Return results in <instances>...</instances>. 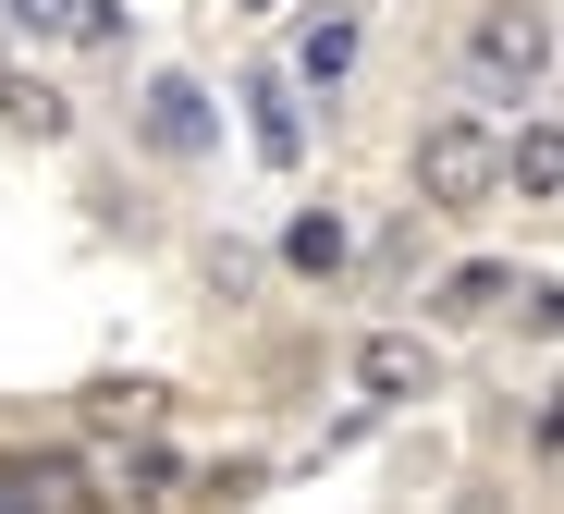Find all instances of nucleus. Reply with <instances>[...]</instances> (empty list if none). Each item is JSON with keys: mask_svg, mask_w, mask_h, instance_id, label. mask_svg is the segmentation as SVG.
Segmentation results:
<instances>
[{"mask_svg": "<svg viewBox=\"0 0 564 514\" xmlns=\"http://www.w3.org/2000/svg\"><path fill=\"white\" fill-rule=\"evenodd\" d=\"M552 62H564L552 0H479V13L454 25V74L479 86L491 111H528V98H552Z\"/></svg>", "mask_w": 564, "mask_h": 514, "instance_id": "1", "label": "nucleus"}, {"mask_svg": "<svg viewBox=\"0 0 564 514\" xmlns=\"http://www.w3.org/2000/svg\"><path fill=\"white\" fill-rule=\"evenodd\" d=\"M405 172H417V209H491L503 196V123L491 111H430Z\"/></svg>", "mask_w": 564, "mask_h": 514, "instance_id": "2", "label": "nucleus"}, {"mask_svg": "<svg viewBox=\"0 0 564 514\" xmlns=\"http://www.w3.org/2000/svg\"><path fill=\"white\" fill-rule=\"evenodd\" d=\"M356 392H368V404H417V392H430V343H417V331H368V343H356Z\"/></svg>", "mask_w": 564, "mask_h": 514, "instance_id": "3", "label": "nucleus"}, {"mask_svg": "<svg viewBox=\"0 0 564 514\" xmlns=\"http://www.w3.org/2000/svg\"><path fill=\"white\" fill-rule=\"evenodd\" d=\"M503 184L528 196V209H552V196H564V135H552L540 98H528V135H503Z\"/></svg>", "mask_w": 564, "mask_h": 514, "instance_id": "4", "label": "nucleus"}, {"mask_svg": "<svg viewBox=\"0 0 564 514\" xmlns=\"http://www.w3.org/2000/svg\"><path fill=\"white\" fill-rule=\"evenodd\" d=\"M148 135H160L172 160H197V147L221 135V123H209V86H184V74H160V86H148Z\"/></svg>", "mask_w": 564, "mask_h": 514, "instance_id": "5", "label": "nucleus"}, {"mask_svg": "<svg viewBox=\"0 0 564 514\" xmlns=\"http://www.w3.org/2000/svg\"><path fill=\"white\" fill-rule=\"evenodd\" d=\"M0 502H37V514L86 502V453H13V466H0Z\"/></svg>", "mask_w": 564, "mask_h": 514, "instance_id": "6", "label": "nucleus"}, {"mask_svg": "<svg viewBox=\"0 0 564 514\" xmlns=\"http://www.w3.org/2000/svg\"><path fill=\"white\" fill-rule=\"evenodd\" d=\"M295 74H307V86H344V74H356V13L319 0V13L295 25Z\"/></svg>", "mask_w": 564, "mask_h": 514, "instance_id": "7", "label": "nucleus"}, {"mask_svg": "<svg viewBox=\"0 0 564 514\" xmlns=\"http://www.w3.org/2000/svg\"><path fill=\"white\" fill-rule=\"evenodd\" d=\"M503 306H516V270H503V258H466V270L430 294V319H503Z\"/></svg>", "mask_w": 564, "mask_h": 514, "instance_id": "8", "label": "nucleus"}, {"mask_svg": "<svg viewBox=\"0 0 564 514\" xmlns=\"http://www.w3.org/2000/svg\"><path fill=\"white\" fill-rule=\"evenodd\" d=\"M344 258H356V233H344V209H307L295 233H282V270H307V282H319V270H344Z\"/></svg>", "mask_w": 564, "mask_h": 514, "instance_id": "9", "label": "nucleus"}, {"mask_svg": "<svg viewBox=\"0 0 564 514\" xmlns=\"http://www.w3.org/2000/svg\"><path fill=\"white\" fill-rule=\"evenodd\" d=\"M0 123H25V135H62V98L25 86V74H0Z\"/></svg>", "mask_w": 564, "mask_h": 514, "instance_id": "10", "label": "nucleus"}, {"mask_svg": "<svg viewBox=\"0 0 564 514\" xmlns=\"http://www.w3.org/2000/svg\"><path fill=\"white\" fill-rule=\"evenodd\" d=\"M0 25H25V37H50V25H62V0H0Z\"/></svg>", "mask_w": 564, "mask_h": 514, "instance_id": "11", "label": "nucleus"}]
</instances>
